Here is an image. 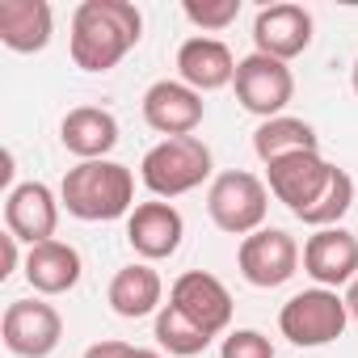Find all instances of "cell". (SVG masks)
<instances>
[{"instance_id":"9","label":"cell","mask_w":358,"mask_h":358,"mask_svg":"<svg viewBox=\"0 0 358 358\" xmlns=\"http://www.w3.org/2000/svg\"><path fill=\"white\" fill-rule=\"evenodd\" d=\"M236 262H241V274H245L249 287L270 291V287H282L299 270V245L282 228H262V232L241 241Z\"/></svg>"},{"instance_id":"2","label":"cell","mask_w":358,"mask_h":358,"mask_svg":"<svg viewBox=\"0 0 358 358\" xmlns=\"http://www.w3.org/2000/svg\"><path fill=\"white\" fill-rule=\"evenodd\" d=\"M131 199H135V177L118 160H80L76 169H68L64 186H59V203L68 207V215L85 224L127 215Z\"/></svg>"},{"instance_id":"24","label":"cell","mask_w":358,"mask_h":358,"mask_svg":"<svg viewBox=\"0 0 358 358\" xmlns=\"http://www.w3.org/2000/svg\"><path fill=\"white\" fill-rule=\"evenodd\" d=\"M199 30H228L236 17H241V0H211V5H207V0H203V5H199V0H186V9H182Z\"/></svg>"},{"instance_id":"20","label":"cell","mask_w":358,"mask_h":358,"mask_svg":"<svg viewBox=\"0 0 358 358\" xmlns=\"http://www.w3.org/2000/svg\"><path fill=\"white\" fill-rule=\"evenodd\" d=\"M160 295H164V282L152 266H122L110 278V308L122 320H139V316L160 312Z\"/></svg>"},{"instance_id":"23","label":"cell","mask_w":358,"mask_h":358,"mask_svg":"<svg viewBox=\"0 0 358 358\" xmlns=\"http://www.w3.org/2000/svg\"><path fill=\"white\" fill-rule=\"evenodd\" d=\"M350 207H354V177H350L345 169H333L329 190H324V194H320L303 215H299V220H303V224H312L316 232H320V228H341L337 220H341Z\"/></svg>"},{"instance_id":"29","label":"cell","mask_w":358,"mask_h":358,"mask_svg":"<svg viewBox=\"0 0 358 358\" xmlns=\"http://www.w3.org/2000/svg\"><path fill=\"white\" fill-rule=\"evenodd\" d=\"M350 85H354V93H358V59H354V72H350Z\"/></svg>"},{"instance_id":"18","label":"cell","mask_w":358,"mask_h":358,"mask_svg":"<svg viewBox=\"0 0 358 358\" xmlns=\"http://www.w3.org/2000/svg\"><path fill=\"white\" fill-rule=\"evenodd\" d=\"M59 139L72 156L80 160H106V152H114L118 143V122L110 110L97 106H76L68 110V118L59 122Z\"/></svg>"},{"instance_id":"4","label":"cell","mask_w":358,"mask_h":358,"mask_svg":"<svg viewBox=\"0 0 358 358\" xmlns=\"http://www.w3.org/2000/svg\"><path fill=\"white\" fill-rule=\"evenodd\" d=\"M266 211H270V190H266L262 177H253L245 169L220 173L215 182H211V190H207V215L228 236H253V232H262Z\"/></svg>"},{"instance_id":"6","label":"cell","mask_w":358,"mask_h":358,"mask_svg":"<svg viewBox=\"0 0 358 358\" xmlns=\"http://www.w3.org/2000/svg\"><path fill=\"white\" fill-rule=\"evenodd\" d=\"M236 101L249 110V114H257L262 122H270V118H278L282 110H287V101L295 97V76H291V68L282 64V59H270V55H245L241 64H236Z\"/></svg>"},{"instance_id":"8","label":"cell","mask_w":358,"mask_h":358,"mask_svg":"<svg viewBox=\"0 0 358 358\" xmlns=\"http://www.w3.org/2000/svg\"><path fill=\"white\" fill-rule=\"evenodd\" d=\"M0 337H5V350L17 358H47L64 337V320L43 299H13L0 320Z\"/></svg>"},{"instance_id":"27","label":"cell","mask_w":358,"mask_h":358,"mask_svg":"<svg viewBox=\"0 0 358 358\" xmlns=\"http://www.w3.org/2000/svg\"><path fill=\"white\" fill-rule=\"evenodd\" d=\"M0 245H5V270H0V278H9L17 270V236L5 232V236H0Z\"/></svg>"},{"instance_id":"7","label":"cell","mask_w":358,"mask_h":358,"mask_svg":"<svg viewBox=\"0 0 358 358\" xmlns=\"http://www.w3.org/2000/svg\"><path fill=\"white\" fill-rule=\"evenodd\" d=\"M333 169L320 152H295V156H282L274 164H266V177H270V194L299 220L333 182Z\"/></svg>"},{"instance_id":"26","label":"cell","mask_w":358,"mask_h":358,"mask_svg":"<svg viewBox=\"0 0 358 358\" xmlns=\"http://www.w3.org/2000/svg\"><path fill=\"white\" fill-rule=\"evenodd\" d=\"M85 358H139V350L127 345V341H97V345L85 350Z\"/></svg>"},{"instance_id":"5","label":"cell","mask_w":358,"mask_h":358,"mask_svg":"<svg viewBox=\"0 0 358 358\" xmlns=\"http://www.w3.org/2000/svg\"><path fill=\"white\" fill-rule=\"evenodd\" d=\"M350 324V308H345V295L329 291V287H312V291H299L282 303L278 312V329L291 345H329L345 333Z\"/></svg>"},{"instance_id":"3","label":"cell","mask_w":358,"mask_h":358,"mask_svg":"<svg viewBox=\"0 0 358 358\" xmlns=\"http://www.w3.org/2000/svg\"><path fill=\"white\" fill-rule=\"evenodd\" d=\"M143 186L156 199H177L199 190L211 177V148L199 135H177V139H160L156 148H148L143 164H139Z\"/></svg>"},{"instance_id":"12","label":"cell","mask_w":358,"mask_h":358,"mask_svg":"<svg viewBox=\"0 0 358 358\" xmlns=\"http://www.w3.org/2000/svg\"><path fill=\"white\" fill-rule=\"evenodd\" d=\"M312 43V13L303 5H270L253 22V47L270 59H295Z\"/></svg>"},{"instance_id":"17","label":"cell","mask_w":358,"mask_h":358,"mask_svg":"<svg viewBox=\"0 0 358 358\" xmlns=\"http://www.w3.org/2000/svg\"><path fill=\"white\" fill-rule=\"evenodd\" d=\"M55 13L47 0H0V43L17 55H34L51 43Z\"/></svg>"},{"instance_id":"21","label":"cell","mask_w":358,"mask_h":358,"mask_svg":"<svg viewBox=\"0 0 358 358\" xmlns=\"http://www.w3.org/2000/svg\"><path fill=\"white\" fill-rule=\"evenodd\" d=\"M253 152H257L262 164H274V160L295 156V152H320V139L303 118L278 114V118H270L253 131Z\"/></svg>"},{"instance_id":"14","label":"cell","mask_w":358,"mask_h":358,"mask_svg":"<svg viewBox=\"0 0 358 358\" xmlns=\"http://www.w3.org/2000/svg\"><path fill=\"white\" fill-rule=\"evenodd\" d=\"M55 224H59V203H55V194L43 182H26V186L9 190V199H5V228L17 241H26L30 249L43 245V241H55Z\"/></svg>"},{"instance_id":"13","label":"cell","mask_w":358,"mask_h":358,"mask_svg":"<svg viewBox=\"0 0 358 358\" xmlns=\"http://www.w3.org/2000/svg\"><path fill=\"white\" fill-rule=\"evenodd\" d=\"M303 270L320 287H329V291L354 282L358 278V236L345 232V228H320V232H312L308 245H303Z\"/></svg>"},{"instance_id":"1","label":"cell","mask_w":358,"mask_h":358,"mask_svg":"<svg viewBox=\"0 0 358 358\" xmlns=\"http://www.w3.org/2000/svg\"><path fill=\"white\" fill-rule=\"evenodd\" d=\"M143 38V17L131 0H85L72 13V64L80 72H110Z\"/></svg>"},{"instance_id":"16","label":"cell","mask_w":358,"mask_h":358,"mask_svg":"<svg viewBox=\"0 0 358 358\" xmlns=\"http://www.w3.org/2000/svg\"><path fill=\"white\" fill-rule=\"evenodd\" d=\"M177 72H182V85H190L194 93H215L224 85L236 80V59L220 38H186L182 51H177Z\"/></svg>"},{"instance_id":"25","label":"cell","mask_w":358,"mask_h":358,"mask_svg":"<svg viewBox=\"0 0 358 358\" xmlns=\"http://www.w3.org/2000/svg\"><path fill=\"white\" fill-rule=\"evenodd\" d=\"M220 358H274V345H270V337L257 333V329H236V333L224 337Z\"/></svg>"},{"instance_id":"28","label":"cell","mask_w":358,"mask_h":358,"mask_svg":"<svg viewBox=\"0 0 358 358\" xmlns=\"http://www.w3.org/2000/svg\"><path fill=\"white\" fill-rule=\"evenodd\" d=\"M345 308H350V316L358 320V278L350 282V291H345Z\"/></svg>"},{"instance_id":"22","label":"cell","mask_w":358,"mask_h":358,"mask_svg":"<svg viewBox=\"0 0 358 358\" xmlns=\"http://www.w3.org/2000/svg\"><path fill=\"white\" fill-rule=\"evenodd\" d=\"M156 341H160L169 354H177V358H194V354H203V350L211 345V333L199 329L186 312H177L173 303H164V308L156 312Z\"/></svg>"},{"instance_id":"19","label":"cell","mask_w":358,"mask_h":358,"mask_svg":"<svg viewBox=\"0 0 358 358\" xmlns=\"http://www.w3.org/2000/svg\"><path fill=\"white\" fill-rule=\"evenodd\" d=\"M26 282L38 295H64L80 282V253L64 241H43L26 253Z\"/></svg>"},{"instance_id":"11","label":"cell","mask_w":358,"mask_h":358,"mask_svg":"<svg viewBox=\"0 0 358 358\" xmlns=\"http://www.w3.org/2000/svg\"><path fill=\"white\" fill-rule=\"evenodd\" d=\"M143 122L160 131L164 139L194 135L203 122V93H194L182 80H156L143 93Z\"/></svg>"},{"instance_id":"10","label":"cell","mask_w":358,"mask_h":358,"mask_svg":"<svg viewBox=\"0 0 358 358\" xmlns=\"http://www.w3.org/2000/svg\"><path fill=\"white\" fill-rule=\"evenodd\" d=\"M169 303L177 308V312H186L199 329H207L211 337H220L228 324H232V295H228V287L215 278V274H207V270H190V274H182L173 282V291H169Z\"/></svg>"},{"instance_id":"15","label":"cell","mask_w":358,"mask_h":358,"mask_svg":"<svg viewBox=\"0 0 358 358\" xmlns=\"http://www.w3.org/2000/svg\"><path fill=\"white\" fill-rule=\"evenodd\" d=\"M186 236V224H182V211L173 203H139L127 220V241L139 257L148 262H160V257H173L177 245Z\"/></svg>"},{"instance_id":"30","label":"cell","mask_w":358,"mask_h":358,"mask_svg":"<svg viewBox=\"0 0 358 358\" xmlns=\"http://www.w3.org/2000/svg\"><path fill=\"white\" fill-rule=\"evenodd\" d=\"M139 358H160V354H152V350H139Z\"/></svg>"}]
</instances>
